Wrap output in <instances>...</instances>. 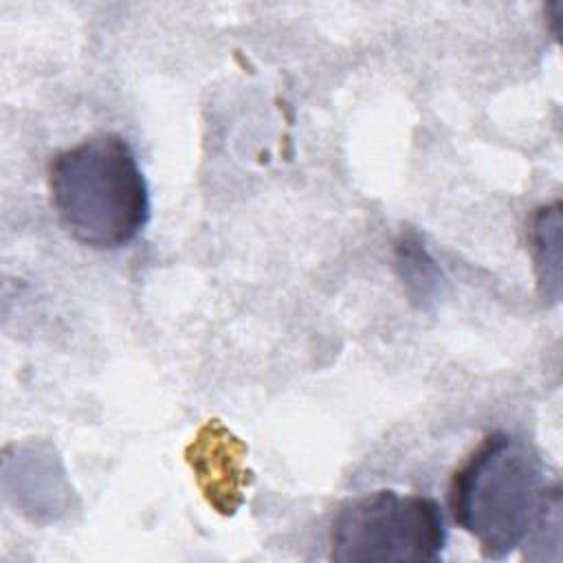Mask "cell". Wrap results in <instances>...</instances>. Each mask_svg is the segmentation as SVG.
<instances>
[{
    "instance_id": "cell-1",
    "label": "cell",
    "mask_w": 563,
    "mask_h": 563,
    "mask_svg": "<svg viewBox=\"0 0 563 563\" xmlns=\"http://www.w3.org/2000/svg\"><path fill=\"white\" fill-rule=\"evenodd\" d=\"M449 508L484 559L561 545V486L537 449L512 433L486 435L462 462L449 484Z\"/></svg>"
},
{
    "instance_id": "cell-2",
    "label": "cell",
    "mask_w": 563,
    "mask_h": 563,
    "mask_svg": "<svg viewBox=\"0 0 563 563\" xmlns=\"http://www.w3.org/2000/svg\"><path fill=\"white\" fill-rule=\"evenodd\" d=\"M48 194L70 238L97 251L130 244L150 220V191L130 143L95 134L48 163Z\"/></svg>"
},
{
    "instance_id": "cell-3",
    "label": "cell",
    "mask_w": 563,
    "mask_h": 563,
    "mask_svg": "<svg viewBox=\"0 0 563 563\" xmlns=\"http://www.w3.org/2000/svg\"><path fill=\"white\" fill-rule=\"evenodd\" d=\"M444 545L440 504L389 488L343 501L330 526V559L339 563L438 561Z\"/></svg>"
},
{
    "instance_id": "cell-4",
    "label": "cell",
    "mask_w": 563,
    "mask_h": 563,
    "mask_svg": "<svg viewBox=\"0 0 563 563\" xmlns=\"http://www.w3.org/2000/svg\"><path fill=\"white\" fill-rule=\"evenodd\" d=\"M242 455L244 446L218 420H209L187 449L207 501L222 515H233L242 504Z\"/></svg>"
},
{
    "instance_id": "cell-5",
    "label": "cell",
    "mask_w": 563,
    "mask_h": 563,
    "mask_svg": "<svg viewBox=\"0 0 563 563\" xmlns=\"http://www.w3.org/2000/svg\"><path fill=\"white\" fill-rule=\"evenodd\" d=\"M561 205L539 207L530 220V244L541 295L556 301L561 288Z\"/></svg>"
}]
</instances>
